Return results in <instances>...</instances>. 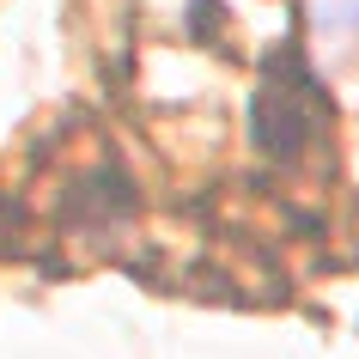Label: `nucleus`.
<instances>
[{
	"mask_svg": "<svg viewBox=\"0 0 359 359\" xmlns=\"http://www.w3.org/2000/svg\"><path fill=\"white\" fill-rule=\"evenodd\" d=\"M323 6V25H329V31H353L359 25V0H317Z\"/></svg>",
	"mask_w": 359,
	"mask_h": 359,
	"instance_id": "f257e3e1",
	"label": "nucleus"
}]
</instances>
